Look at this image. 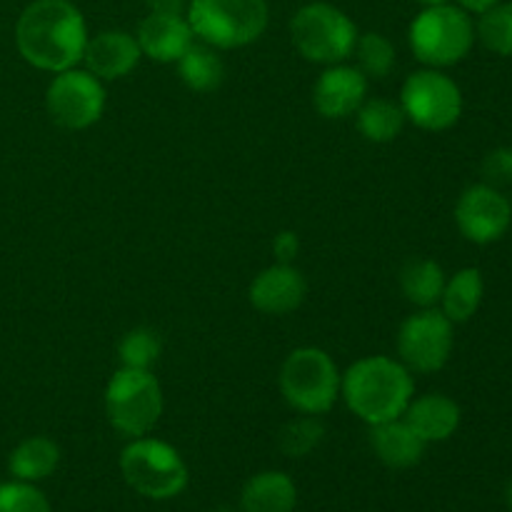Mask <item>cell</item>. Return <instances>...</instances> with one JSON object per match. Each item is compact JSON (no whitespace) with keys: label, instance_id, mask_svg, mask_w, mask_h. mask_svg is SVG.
I'll return each instance as SVG.
<instances>
[{"label":"cell","instance_id":"1","mask_svg":"<svg viewBox=\"0 0 512 512\" xmlns=\"http://www.w3.org/2000/svg\"><path fill=\"white\" fill-rule=\"evenodd\" d=\"M15 43L33 68L63 73L83 60L88 28L70 0H33L20 13Z\"/></svg>","mask_w":512,"mask_h":512},{"label":"cell","instance_id":"2","mask_svg":"<svg viewBox=\"0 0 512 512\" xmlns=\"http://www.w3.org/2000/svg\"><path fill=\"white\" fill-rule=\"evenodd\" d=\"M340 395L363 423L380 425L403 418L415 398V380L400 360L370 355L345 370Z\"/></svg>","mask_w":512,"mask_h":512},{"label":"cell","instance_id":"3","mask_svg":"<svg viewBox=\"0 0 512 512\" xmlns=\"http://www.w3.org/2000/svg\"><path fill=\"white\" fill-rule=\"evenodd\" d=\"M195 40L215 50L255 43L268 28L265 0H190L185 10Z\"/></svg>","mask_w":512,"mask_h":512},{"label":"cell","instance_id":"4","mask_svg":"<svg viewBox=\"0 0 512 512\" xmlns=\"http://www.w3.org/2000/svg\"><path fill=\"white\" fill-rule=\"evenodd\" d=\"M410 50L428 68H450L470 53L475 43V23L458 5L425 8L410 23Z\"/></svg>","mask_w":512,"mask_h":512},{"label":"cell","instance_id":"5","mask_svg":"<svg viewBox=\"0 0 512 512\" xmlns=\"http://www.w3.org/2000/svg\"><path fill=\"white\" fill-rule=\"evenodd\" d=\"M340 375L335 360L323 348H298L280 368L285 403L303 415L328 413L340 398Z\"/></svg>","mask_w":512,"mask_h":512},{"label":"cell","instance_id":"6","mask_svg":"<svg viewBox=\"0 0 512 512\" xmlns=\"http://www.w3.org/2000/svg\"><path fill=\"white\" fill-rule=\"evenodd\" d=\"M105 415L123 438H143L163 415V388L150 370L120 368L105 388Z\"/></svg>","mask_w":512,"mask_h":512},{"label":"cell","instance_id":"7","mask_svg":"<svg viewBox=\"0 0 512 512\" xmlns=\"http://www.w3.org/2000/svg\"><path fill=\"white\" fill-rule=\"evenodd\" d=\"M120 473L135 493L150 500H170L188 485V468L178 450L148 435L125 445L120 453Z\"/></svg>","mask_w":512,"mask_h":512},{"label":"cell","instance_id":"8","mask_svg":"<svg viewBox=\"0 0 512 512\" xmlns=\"http://www.w3.org/2000/svg\"><path fill=\"white\" fill-rule=\"evenodd\" d=\"M290 38L305 60L318 65H335L353 55L358 28L335 5L310 3L303 5L290 20Z\"/></svg>","mask_w":512,"mask_h":512},{"label":"cell","instance_id":"9","mask_svg":"<svg viewBox=\"0 0 512 512\" xmlns=\"http://www.w3.org/2000/svg\"><path fill=\"white\" fill-rule=\"evenodd\" d=\"M400 108L405 120L423 130L453 128L463 115V93L450 75L438 68L415 70L405 78L400 90Z\"/></svg>","mask_w":512,"mask_h":512},{"label":"cell","instance_id":"10","mask_svg":"<svg viewBox=\"0 0 512 512\" xmlns=\"http://www.w3.org/2000/svg\"><path fill=\"white\" fill-rule=\"evenodd\" d=\"M395 343L400 363L410 373H438L453 353V323L445 318L443 310L423 308L403 320Z\"/></svg>","mask_w":512,"mask_h":512},{"label":"cell","instance_id":"11","mask_svg":"<svg viewBox=\"0 0 512 512\" xmlns=\"http://www.w3.org/2000/svg\"><path fill=\"white\" fill-rule=\"evenodd\" d=\"M45 108L53 123L65 130H85L103 118L105 88L85 68H68L55 73L45 93Z\"/></svg>","mask_w":512,"mask_h":512},{"label":"cell","instance_id":"12","mask_svg":"<svg viewBox=\"0 0 512 512\" xmlns=\"http://www.w3.org/2000/svg\"><path fill=\"white\" fill-rule=\"evenodd\" d=\"M512 223V203L500 188L488 183L470 185L455 205L460 235L475 245H490L503 238Z\"/></svg>","mask_w":512,"mask_h":512},{"label":"cell","instance_id":"13","mask_svg":"<svg viewBox=\"0 0 512 512\" xmlns=\"http://www.w3.org/2000/svg\"><path fill=\"white\" fill-rule=\"evenodd\" d=\"M368 95V78L358 65L335 63L320 73L313 88V105L323 118L343 120L358 113Z\"/></svg>","mask_w":512,"mask_h":512},{"label":"cell","instance_id":"14","mask_svg":"<svg viewBox=\"0 0 512 512\" xmlns=\"http://www.w3.org/2000/svg\"><path fill=\"white\" fill-rule=\"evenodd\" d=\"M308 283L303 273L290 263H275L260 270L250 283L248 298L255 310L265 315H288L303 305Z\"/></svg>","mask_w":512,"mask_h":512},{"label":"cell","instance_id":"15","mask_svg":"<svg viewBox=\"0 0 512 512\" xmlns=\"http://www.w3.org/2000/svg\"><path fill=\"white\" fill-rule=\"evenodd\" d=\"M143 53L135 35L125 30H103L95 38H88L83 63L88 73L100 80H120L135 70Z\"/></svg>","mask_w":512,"mask_h":512},{"label":"cell","instance_id":"16","mask_svg":"<svg viewBox=\"0 0 512 512\" xmlns=\"http://www.w3.org/2000/svg\"><path fill=\"white\" fill-rule=\"evenodd\" d=\"M140 53L148 55L155 63H178L185 50L195 43V33L185 15L150 13L138 25L135 35Z\"/></svg>","mask_w":512,"mask_h":512},{"label":"cell","instance_id":"17","mask_svg":"<svg viewBox=\"0 0 512 512\" xmlns=\"http://www.w3.org/2000/svg\"><path fill=\"white\" fill-rule=\"evenodd\" d=\"M403 420L423 443H443L460 428V405L443 393H428L410 400Z\"/></svg>","mask_w":512,"mask_h":512},{"label":"cell","instance_id":"18","mask_svg":"<svg viewBox=\"0 0 512 512\" xmlns=\"http://www.w3.org/2000/svg\"><path fill=\"white\" fill-rule=\"evenodd\" d=\"M370 445H373L380 463H385L388 468L395 470H405L418 465L420 460H423L425 448H428V443H423L420 435L415 433L403 418L388 420V423L380 425H370Z\"/></svg>","mask_w":512,"mask_h":512},{"label":"cell","instance_id":"19","mask_svg":"<svg viewBox=\"0 0 512 512\" xmlns=\"http://www.w3.org/2000/svg\"><path fill=\"white\" fill-rule=\"evenodd\" d=\"M298 505V490L290 475L265 470L245 483L240 495L243 512H293Z\"/></svg>","mask_w":512,"mask_h":512},{"label":"cell","instance_id":"20","mask_svg":"<svg viewBox=\"0 0 512 512\" xmlns=\"http://www.w3.org/2000/svg\"><path fill=\"white\" fill-rule=\"evenodd\" d=\"M485 295V280L478 268H463L445 280L443 298H440V310L450 323H468L478 313Z\"/></svg>","mask_w":512,"mask_h":512},{"label":"cell","instance_id":"21","mask_svg":"<svg viewBox=\"0 0 512 512\" xmlns=\"http://www.w3.org/2000/svg\"><path fill=\"white\" fill-rule=\"evenodd\" d=\"M445 273L435 260L415 258L408 260L400 270V290L405 300L415 308H438L445 290Z\"/></svg>","mask_w":512,"mask_h":512},{"label":"cell","instance_id":"22","mask_svg":"<svg viewBox=\"0 0 512 512\" xmlns=\"http://www.w3.org/2000/svg\"><path fill=\"white\" fill-rule=\"evenodd\" d=\"M60 463V448L50 438L35 435V438L23 440L18 448L10 453L8 468L15 480L25 483H38V480L50 478Z\"/></svg>","mask_w":512,"mask_h":512},{"label":"cell","instance_id":"23","mask_svg":"<svg viewBox=\"0 0 512 512\" xmlns=\"http://www.w3.org/2000/svg\"><path fill=\"white\" fill-rule=\"evenodd\" d=\"M178 75L193 93H213L223 85L225 65L218 50L205 43H193L178 60Z\"/></svg>","mask_w":512,"mask_h":512},{"label":"cell","instance_id":"24","mask_svg":"<svg viewBox=\"0 0 512 512\" xmlns=\"http://www.w3.org/2000/svg\"><path fill=\"white\" fill-rule=\"evenodd\" d=\"M355 115H358L360 135L370 143H393L403 133L405 113L400 103H393V100H365Z\"/></svg>","mask_w":512,"mask_h":512},{"label":"cell","instance_id":"25","mask_svg":"<svg viewBox=\"0 0 512 512\" xmlns=\"http://www.w3.org/2000/svg\"><path fill=\"white\" fill-rule=\"evenodd\" d=\"M160 353H163V340L153 328L128 330L118 343L120 368L150 370L158 363Z\"/></svg>","mask_w":512,"mask_h":512},{"label":"cell","instance_id":"26","mask_svg":"<svg viewBox=\"0 0 512 512\" xmlns=\"http://www.w3.org/2000/svg\"><path fill=\"white\" fill-rule=\"evenodd\" d=\"M325 438V425L320 423L318 415H303L283 425L278 435L280 453L288 458H305L313 453Z\"/></svg>","mask_w":512,"mask_h":512},{"label":"cell","instance_id":"27","mask_svg":"<svg viewBox=\"0 0 512 512\" xmlns=\"http://www.w3.org/2000/svg\"><path fill=\"white\" fill-rule=\"evenodd\" d=\"M353 53L358 58V70L365 78L383 80L393 73L395 45L383 33L358 35V43H355Z\"/></svg>","mask_w":512,"mask_h":512},{"label":"cell","instance_id":"28","mask_svg":"<svg viewBox=\"0 0 512 512\" xmlns=\"http://www.w3.org/2000/svg\"><path fill=\"white\" fill-rule=\"evenodd\" d=\"M475 35L495 55H512V3H498L480 13Z\"/></svg>","mask_w":512,"mask_h":512},{"label":"cell","instance_id":"29","mask_svg":"<svg viewBox=\"0 0 512 512\" xmlns=\"http://www.w3.org/2000/svg\"><path fill=\"white\" fill-rule=\"evenodd\" d=\"M0 512H50V503L33 483L13 480L0 485Z\"/></svg>","mask_w":512,"mask_h":512},{"label":"cell","instance_id":"30","mask_svg":"<svg viewBox=\"0 0 512 512\" xmlns=\"http://www.w3.org/2000/svg\"><path fill=\"white\" fill-rule=\"evenodd\" d=\"M483 180L493 188L512 185V148H495L483 158Z\"/></svg>","mask_w":512,"mask_h":512},{"label":"cell","instance_id":"31","mask_svg":"<svg viewBox=\"0 0 512 512\" xmlns=\"http://www.w3.org/2000/svg\"><path fill=\"white\" fill-rule=\"evenodd\" d=\"M298 250H300L298 233H293V230H283V233L275 235L273 253L275 258H278V263H293V260L298 258Z\"/></svg>","mask_w":512,"mask_h":512},{"label":"cell","instance_id":"32","mask_svg":"<svg viewBox=\"0 0 512 512\" xmlns=\"http://www.w3.org/2000/svg\"><path fill=\"white\" fill-rule=\"evenodd\" d=\"M150 13H165V15H185L188 10V0H145Z\"/></svg>","mask_w":512,"mask_h":512},{"label":"cell","instance_id":"33","mask_svg":"<svg viewBox=\"0 0 512 512\" xmlns=\"http://www.w3.org/2000/svg\"><path fill=\"white\" fill-rule=\"evenodd\" d=\"M460 8L465 10V13H485V10H490L493 5L503 3V0H458Z\"/></svg>","mask_w":512,"mask_h":512},{"label":"cell","instance_id":"34","mask_svg":"<svg viewBox=\"0 0 512 512\" xmlns=\"http://www.w3.org/2000/svg\"><path fill=\"white\" fill-rule=\"evenodd\" d=\"M420 5H425V8H433V5H445L450 3V0H418Z\"/></svg>","mask_w":512,"mask_h":512},{"label":"cell","instance_id":"35","mask_svg":"<svg viewBox=\"0 0 512 512\" xmlns=\"http://www.w3.org/2000/svg\"><path fill=\"white\" fill-rule=\"evenodd\" d=\"M505 503H508V508L512 510V480L505 485Z\"/></svg>","mask_w":512,"mask_h":512},{"label":"cell","instance_id":"36","mask_svg":"<svg viewBox=\"0 0 512 512\" xmlns=\"http://www.w3.org/2000/svg\"><path fill=\"white\" fill-rule=\"evenodd\" d=\"M210 512H233L230 508H215V510H210Z\"/></svg>","mask_w":512,"mask_h":512},{"label":"cell","instance_id":"37","mask_svg":"<svg viewBox=\"0 0 512 512\" xmlns=\"http://www.w3.org/2000/svg\"><path fill=\"white\" fill-rule=\"evenodd\" d=\"M510 203H512V200H510Z\"/></svg>","mask_w":512,"mask_h":512}]
</instances>
